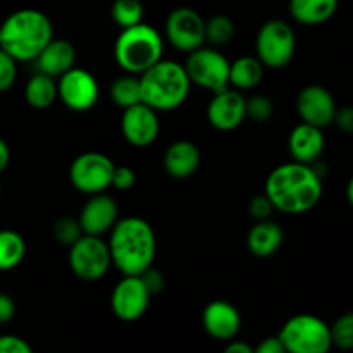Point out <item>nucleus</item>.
<instances>
[{
  "mask_svg": "<svg viewBox=\"0 0 353 353\" xmlns=\"http://www.w3.org/2000/svg\"><path fill=\"white\" fill-rule=\"evenodd\" d=\"M33 348L26 340L16 334H2L0 336V353H31Z\"/></svg>",
  "mask_w": 353,
  "mask_h": 353,
  "instance_id": "obj_36",
  "label": "nucleus"
},
{
  "mask_svg": "<svg viewBox=\"0 0 353 353\" xmlns=\"http://www.w3.org/2000/svg\"><path fill=\"white\" fill-rule=\"evenodd\" d=\"M34 62H37V68L40 72H45L52 78H59L65 71L74 68L76 50L71 41L52 38L47 47L34 59Z\"/></svg>",
  "mask_w": 353,
  "mask_h": 353,
  "instance_id": "obj_21",
  "label": "nucleus"
},
{
  "mask_svg": "<svg viewBox=\"0 0 353 353\" xmlns=\"http://www.w3.org/2000/svg\"><path fill=\"white\" fill-rule=\"evenodd\" d=\"M26 241L17 231L0 230V271H10L24 261Z\"/></svg>",
  "mask_w": 353,
  "mask_h": 353,
  "instance_id": "obj_26",
  "label": "nucleus"
},
{
  "mask_svg": "<svg viewBox=\"0 0 353 353\" xmlns=\"http://www.w3.org/2000/svg\"><path fill=\"white\" fill-rule=\"evenodd\" d=\"M124 278L114 286L110 295V307L117 319L133 323L145 316L150 305L152 293L145 286L140 274H123Z\"/></svg>",
  "mask_w": 353,
  "mask_h": 353,
  "instance_id": "obj_12",
  "label": "nucleus"
},
{
  "mask_svg": "<svg viewBox=\"0 0 353 353\" xmlns=\"http://www.w3.org/2000/svg\"><path fill=\"white\" fill-rule=\"evenodd\" d=\"M283 240H285V233L283 228L279 226L276 221L264 219L257 221L248 231L247 245L248 250L255 255V257H271L276 252L281 248Z\"/></svg>",
  "mask_w": 353,
  "mask_h": 353,
  "instance_id": "obj_22",
  "label": "nucleus"
},
{
  "mask_svg": "<svg viewBox=\"0 0 353 353\" xmlns=\"http://www.w3.org/2000/svg\"><path fill=\"white\" fill-rule=\"evenodd\" d=\"M121 131H123L124 140L133 147H148L157 140L159 131H161L157 110L143 102L123 109Z\"/></svg>",
  "mask_w": 353,
  "mask_h": 353,
  "instance_id": "obj_14",
  "label": "nucleus"
},
{
  "mask_svg": "<svg viewBox=\"0 0 353 353\" xmlns=\"http://www.w3.org/2000/svg\"><path fill=\"white\" fill-rule=\"evenodd\" d=\"M165 37L179 52L196 50L205 43V21L190 7H178L165 21Z\"/></svg>",
  "mask_w": 353,
  "mask_h": 353,
  "instance_id": "obj_13",
  "label": "nucleus"
},
{
  "mask_svg": "<svg viewBox=\"0 0 353 353\" xmlns=\"http://www.w3.org/2000/svg\"><path fill=\"white\" fill-rule=\"evenodd\" d=\"M52 234H54V238L61 245L71 247L85 233H83L78 219H72V217H59L54 223V226H52Z\"/></svg>",
  "mask_w": 353,
  "mask_h": 353,
  "instance_id": "obj_30",
  "label": "nucleus"
},
{
  "mask_svg": "<svg viewBox=\"0 0 353 353\" xmlns=\"http://www.w3.org/2000/svg\"><path fill=\"white\" fill-rule=\"evenodd\" d=\"M16 59L10 54H7L2 47H0V93L7 92L14 86L17 78V64Z\"/></svg>",
  "mask_w": 353,
  "mask_h": 353,
  "instance_id": "obj_33",
  "label": "nucleus"
},
{
  "mask_svg": "<svg viewBox=\"0 0 353 353\" xmlns=\"http://www.w3.org/2000/svg\"><path fill=\"white\" fill-rule=\"evenodd\" d=\"M245 97L231 86L216 92L207 105V119L216 130L233 131L247 119Z\"/></svg>",
  "mask_w": 353,
  "mask_h": 353,
  "instance_id": "obj_15",
  "label": "nucleus"
},
{
  "mask_svg": "<svg viewBox=\"0 0 353 353\" xmlns=\"http://www.w3.org/2000/svg\"><path fill=\"white\" fill-rule=\"evenodd\" d=\"M226 352L228 353H254V348H252L248 343H245V341L234 340V341H231L230 345H228Z\"/></svg>",
  "mask_w": 353,
  "mask_h": 353,
  "instance_id": "obj_41",
  "label": "nucleus"
},
{
  "mask_svg": "<svg viewBox=\"0 0 353 353\" xmlns=\"http://www.w3.org/2000/svg\"><path fill=\"white\" fill-rule=\"evenodd\" d=\"M110 99L119 109H128L134 103L141 102V88L140 78L138 74H130L126 72L124 76L117 78L110 86Z\"/></svg>",
  "mask_w": 353,
  "mask_h": 353,
  "instance_id": "obj_27",
  "label": "nucleus"
},
{
  "mask_svg": "<svg viewBox=\"0 0 353 353\" xmlns=\"http://www.w3.org/2000/svg\"><path fill=\"white\" fill-rule=\"evenodd\" d=\"M110 259L123 274H141L154 265L157 240L150 224L137 216L117 219L109 231Z\"/></svg>",
  "mask_w": 353,
  "mask_h": 353,
  "instance_id": "obj_2",
  "label": "nucleus"
},
{
  "mask_svg": "<svg viewBox=\"0 0 353 353\" xmlns=\"http://www.w3.org/2000/svg\"><path fill=\"white\" fill-rule=\"evenodd\" d=\"M16 314V303H14L12 296L7 293H0V324L9 323Z\"/></svg>",
  "mask_w": 353,
  "mask_h": 353,
  "instance_id": "obj_39",
  "label": "nucleus"
},
{
  "mask_svg": "<svg viewBox=\"0 0 353 353\" xmlns=\"http://www.w3.org/2000/svg\"><path fill=\"white\" fill-rule=\"evenodd\" d=\"M141 88V102L157 112H169L186 102L192 88L185 64L161 59L154 65L138 74Z\"/></svg>",
  "mask_w": 353,
  "mask_h": 353,
  "instance_id": "obj_4",
  "label": "nucleus"
},
{
  "mask_svg": "<svg viewBox=\"0 0 353 353\" xmlns=\"http://www.w3.org/2000/svg\"><path fill=\"white\" fill-rule=\"evenodd\" d=\"M272 210H274V205H272L271 200H269V196L265 193L264 195H255L250 200V203H248V212L257 221L271 219Z\"/></svg>",
  "mask_w": 353,
  "mask_h": 353,
  "instance_id": "obj_35",
  "label": "nucleus"
},
{
  "mask_svg": "<svg viewBox=\"0 0 353 353\" xmlns=\"http://www.w3.org/2000/svg\"><path fill=\"white\" fill-rule=\"evenodd\" d=\"M347 196H348V202H350V205L353 207V176H352L350 181H348V186H347Z\"/></svg>",
  "mask_w": 353,
  "mask_h": 353,
  "instance_id": "obj_43",
  "label": "nucleus"
},
{
  "mask_svg": "<svg viewBox=\"0 0 353 353\" xmlns=\"http://www.w3.org/2000/svg\"><path fill=\"white\" fill-rule=\"evenodd\" d=\"M200 155L199 147L193 141L178 140L168 147L164 154V169L171 178L186 179L196 172L200 168Z\"/></svg>",
  "mask_w": 353,
  "mask_h": 353,
  "instance_id": "obj_20",
  "label": "nucleus"
},
{
  "mask_svg": "<svg viewBox=\"0 0 353 353\" xmlns=\"http://www.w3.org/2000/svg\"><path fill=\"white\" fill-rule=\"evenodd\" d=\"M10 162V150H9V145L0 138V172H3L7 169Z\"/></svg>",
  "mask_w": 353,
  "mask_h": 353,
  "instance_id": "obj_42",
  "label": "nucleus"
},
{
  "mask_svg": "<svg viewBox=\"0 0 353 353\" xmlns=\"http://www.w3.org/2000/svg\"><path fill=\"white\" fill-rule=\"evenodd\" d=\"M338 0H290V14L305 26H317L334 16Z\"/></svg>",
  "mask_w": 353,
  "mask_h": 353,
  "instance_id": "obj_23",
  "label": "nucleus"
},
{
  "mask_svg": "<svg viewBox=\"0 0 353 353\" xmlns=\"http://www.w3.org/2000/svg\"><path fill=\"white\" fill-rule=\"evenodd\" d=\"M326 138L321 128L312 126L309 123H300L290 133L288 148L293 161L303 162V164H312L323 155Z\"/></svg>",
  "mask_w": 353,
  "mask_h": 353,
  "instance_id": "obj_19",
  "label": "nucleus"
},
{
  "mask_svg": "<svg viewBox=\"0 0 353 353\" xmlns=\"http://www.w3.org/2000/svg\"><path fill=\"white\" fill-rule=\"evenodd\" d=\"M117 219H119V207L112 196L105 195V192L90 195V200L83 205L78 217L83 233L93 236H103L109 233Z\"/></svg>",
  "mask_w": 353,
  "mask_h": 353,
  "instance_id": "obj_17",
  "label": "nucleus"
},
{
  "mask_svg": "<svg viewBox=\"0 0 353 353\" xmlns=\"http://www.w3.org/2000/svg\"><path fill=\"white\" fill-rule=\"evenodd\" d=\"M69 265L74 276L83 281H97L103 278L112 265L109 245L102 236L81 234L69 247Z\"/></svg>",
  "mask_w": 353,
  "mask_h": 353,
  "instance_id": "obj_8",
  "label": "nucleus"
},
{
  "mask_svg": "<svg viewBox=\"0 0 353 353\" xmlns=\"http://www.w3.org/2000/svg\"><path fill=\"white\" fill-rule=\"evenodd\" d=\"M264 193L274 205V210L303 214L319 203L323 196V179L312 164L293 161L271 171L265 179Z\"/></svg>",
  "mask_w": 353,
  "mask_h": 353,
  "instance_id": "obj_1",
  "label": "nucleus"
},
{
  "mask_svg": "<svg viewBox=\"0 0 353 353\" xmlns=\"http://www.w3.org/2000/svg\"><path fill=\"white\" fill-rule=\"evenodd\" d=\"M245 110L248 119L255 123H265L274 114V103L265 95H252L250 99L245 100Z\"/></svg>",
  "mask_w": 353,
  "mask_h": 353,
  "instance_id": "obj_32",
  "label": "nucleus"
},
{
  "mask_svg": "<svg viewBox=\"0 0 353 353\" xmlns=\"http://www.w3.org/2000/svg\"><path fill=\"white\" fill-rule=\"evenodd\" d=\"M114 162L100 152H85L72 161L69 179L78 192L86 195L105 192L112 179Z\"/></svg>",
  "mask_w": 353,
  "mask_h": 353,
  "instance_id": "obj_10",
  "label": "nucleus"
},
{
  "mask_svg": "<svg viewBox=\"0 0 353 353\" xmlns=\"http://www.w3.org/2000/svg\"><path fill=\"white\" fill-rule=\"evenodd\" d=\"M234 34V23L224 14H216L205 21V41L212 45L230 43Z\"/></svg>",
  "mask_w": 353,
  "mask_h": 353,
  "instance_id": "obj_29",
  "label": "nucleus"
},
{
  "mask_svg": "<svg viewBox=\"0 0 353 353\" xmlns=\"http://www.w3.org/2000/svg\"><path fill=\"white\" fill-rule=\"evenodd\" d=\"M331 327V340L334 347L341 350L353 348V312L341 316Z\"/></svg>",
  "mask_w": 353,
  "mask_h": 353,
  "instance_id": "obj_31",
  "label": "nucleus"
},
{
  "mask_svg": "<svg viewBox=\"0 0 353 353\" xmlns=\"http://www.w3.org/2000/svg\"><path fill=\"white\" fill-rule=\"evenodd\" d=\"M203 330L214 340L230 341L234 340L241 327V316L234 305L224 300H214L203 309L202 314Z\"/></svg>",
  "mask_w": 353,
  "mask_h": 353,
  "instance_id": "obj_18",
  "label": "nucleus"
},
{
  "mask_svg": "<svg viewBox=\"0 0 353 353\" xmlns=\"http://www.w3.org/2000/svg\"><path fill=\"white\" fill-rule=\"evenodd\" d=\"M333 123L336 124L338 130L343 133L353 134V107H343V109H336Z\"/></svg>",
  "mask_w": 353,
  "mask_h": 353,
  "instance_id": "obj_38",
  "label": "nucleus"
},
{
  "mask_svg": "<svg viewBox=\"0 0 353 353\" xmlns=\"http://www.w3.org/2000/svg\"><path fill=\"white\" fill-rule=\"evenodd\" d=\"M254 352L257 353H283L285 350V345L281 343L279 336H269L265 340H262L257 347L254 348Z\"/></svg>",
  "mask_w": 353,
  "mask_h": 353,
  "instance_id": "obj_40",
  "label": "nucleus"
},
{
  "mask_svg": "<svg viewBox=\"0 0 353 353\" xmlns=\"http://www.w3.org/2000/svg\"><path fill=\"white\" fill-rule=\"evenodd\" d=\"M231 62L216 48L200 47L190 52L185 62L190 81L216 93L230 86Z\"/></svg>",
  "mask_w": 353,
  "mask_h": 353,
  "instance_id": "obj_9",
  "label": "nucleus"
},
{
  "mask_svg": "<svg viewBox=\"0 0 353 353\" xmlns=\"http://www.w3.org/2000/svg\"><path fill=\"white\" fill-rule=\"evenodd\" d=\"M24 99L30 103L33 109L45 110L55 103L59 99L57 92V81L52 76L45 74V72L38 71L30 78L24 88Z\"/></svg>",
  "mask_w": 353,
  "mask_h": 353,
  "instance_id": "obj_25",
  "label": "nucleus"
},
{
  "mask_svg": "<svg viewBox=\"0 0 353 353\" xmlns=\"http://www.w3.org/2000/svg\"><path fill=\"white\" fill-rule=\"evenodd\" d=\"M110 14L114 23L124 30L143 21V6L140 0H114Z\"/></svg>",
  "mask_w": 353,
  "mask_h": 353,
  "instance_id": "obj_28",
  "label": "nucleus"
},
{
  "mask_svg": "<svg viewBox=\"0 0 353 353\" xmlns=\"http://www.w3.org/2000/svg\"><path fill=\"white\" fill-rule=\"evenodd\" d=\"M264 78V64L254 55H243L231 62L230 86L234 90H254Z\"/></svg>",
  "mask_w": 353,
  "mask_h": 353,
  "instance_id": "obj_24",
  "label": "nucleus"
},
{
  "mask_svg": "<svg viewBox=\"0 0 353 353\" xmlns=\"http://www.w3.org/2000/svg\"><path fill=\"white\" fill-rule=\"evenodd\" d=\"M336 102L327 88L321 85H309L300 90L296 97V110L303 123L317 128H326L333 124L336 114Z\"/></svg>",
  "mask_w": 353,
  "mask_h": 353,
  "instance_id": "obj_16",
  "label": "nucleus"
},
{
  "mask_svg": "<svg viewBox=\"0 0 353 353\" xmlns=\"http://www.w3.org/2000/svg\"><path fill=\"white\" fill-rule=\"evenodd\" d=\"M295 50V31L286 21L271 19L262 24L255 38V52L264 68H286L292 62Z\"/></svg>",
  "mask_w": 353,
  "mask_h": 353,
  "instance_id": "obj_7",
  "label": "nucleus"
},
{
  "mask_svg": "<svg viewBox=\"0 0 353 353\" xmlns=\"http://www.w3.org/2000/svg\"><path fill=\"white\" fill-rule=\"evenodd\" d=\"M164 54V40L154 26L138 23L124 28L114 43V59L117 65L130 74H141L159 62Z\"/></svg>",
  "mask_w": 353,
  "mask_h": 353,
  "instance_id": "obj_5",
  "label": "nucleus"
},
{
  "mask_svg": "<svg viewBox=\"0 0 353 353\" xmlns=\"http://www.w3.org/2000/svg\"><path fill=\"white\" fill-rule=\"evenodd\" d=\"M278 336L285 350L292 353H326L333 347L331 327L312 314L293 316L286 321Z\"/></svg>",
  "mask_w": 353,
  "mask_h": 353,
  "instance_id": "obj_6",
  "label": "nucleus"
},
{
  "mask_svg": "<svg viewBox=\"0 0 353 353\" xmlns=\"http://www.w3.org/2000/svg\"><path fill=\"white\" fill-rule=\"evenodd\" d=\"M59 100L74 112L93 109L99 100L100 86L95 76L81 68H71L57 79Z\"/></svg>",
  "mask_w": 353,
  "mask_h": 353,
  "instance_id": "obj_11",
  "label": "nucleus"
},
{
  "mask_svg": "<svg viewBox=\"0 0 353 353\" xmlns=\"http://www.w3.org/2000/svg\"><path fill=\"white\" fill-rule=\"evenodd\" d=\"M140 276H141V279H143L145 286H147L148 292H150L152 295H155V293H161L162 290H164V276H162L157 269H154V265H150V268H148L147 271L141 272Z\"/></svg>",
  "mask_w": 353,
  "mask_h": 353,
  "instance_id": "obj_37",
  "label": "nucleus"
},
{
  "mask_svg": "<svg viewBox=\"0 0 353 353\" xmlns=\"http://www.w3.org/2000/svg\"><path fill=\"white\" fill-rule=\"evenodd\" d=\"M134 183H137V174H134L133 169L128 168V165H114L110 186L121 190V192H126V190L133 188Z\"/></svg>",
  "mask_w": 353,
  "mask_h": 353,
  "instance_id": "obj_34",
  "label": "nucleus"
},
{
  "mask_svg": "<svg viewBox=\"0 0 353 353\" xmlns=\"http://www.w3.org/2000/svg\"><path fill=\"white\" fill-rule=\"evenodd\" d=\"M52 38V21L38 9H19L0 24V47L17 62L34 61Z\"/></svg>",
  "mask_w": 353,
  "mask_h": 353,
  "instance_id": "obj_3",
  "label": "nucleus"
}]
</instances>
